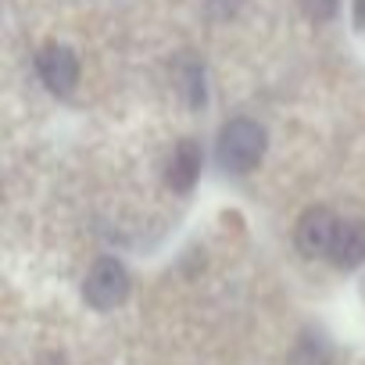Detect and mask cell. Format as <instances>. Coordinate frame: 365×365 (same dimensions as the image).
Wrapping results in <instances>:
<instances>
[{"label": "cell", "mask_w": 365, "mask_h": 365, "mask_svg": "<svg viewBox=\"0 0 365 365\" xmlns=\"http://www.w3.org/2000/svg\"><path fill=\"white\" fill-rule=\"evenodd\" d=\"M265 154V129L251 118H233L219 136V165L226 172H251Z\"/></svg>", "instance_id": "6da1fadb"}, {"label": "cell", "mask_w": 365, "mask_h": 365, "mask_svg": "<svg viewBox=\"0 0 365 365\" xmlns=\"http://www.w3.org/2000/svg\"><path fill=\"white\" fill-rule=\"evenodd\" d=\"M83 294H86V301H90L97 312H108V308H115V304L125 301V294H129V272L122 269V262L101 258V262L90 269Z\"/></svg>", "instance_id": "7a4b0ae2"}, {"label": "cell", "mask_w": 365, "mask_h": 365, "mask_svg": "<svg viewBox=\"0 0 365 365\" xmlns=\"http://www.w3.org/2000/svg\"><path fill=\"white\" fill-rule=\"evenodd\" d=\"M36 72H40L43 86H47L51 93H58V97L72 93L76 83H79V61H76V54H72L68 47H58V43L47 47V51H40Z\"/></svg>", "instance_id": "3957f363"}, {"label": "cell", "mask_w": 365, "mask_h": 365, "mask_svg": "<svg viewBox=\"0 0 365 365\" xmlns=\"http://www.w3.org/2000/svg\"><path fill=\"white\" fill-rule=\"evenodd\" d=\"M336 230H340V222L333 219V212L312 208L297 222V247L304 255H312V258L315 255H329L333 251V240H336Z\"/></svg>", "instance_id": "277c9868"}, {"label": "cell", "mask_w": 365, "mask_h": 365, "mask_svg": "<svg viewBox=\"0 0 365 365\" xmlns=\"http://www.w3.org/2000/svg\"><path fill=\"white\" fill-rule=\"evenodd\" d=\"M197 175H201V147L194 140H179V147L168 158V172H165L168 187L179 190V194H187L197 182Z\"/></svg>", "instance_id": "5b68a950"}, {"label": "cell", "mask_w": 365, "mask_h": 365, "mask_svg": "<svg viewBox=\"0 0 365 365\" xmlns=\"http://www.w3.org/2000/svg\"><path fill=\"white\" fill-rule=\"evenodd\" d=\"M333 265L340 269H354L365 262V222H340L336 230V240H333V251H329Z\"/></svg>", "instance_id": "8992f818"}, {"label": "cell", "mask_w": 365, "mask_h": 365, "mask_svg": "<svg viewBox=\"0 0 365 365\" xmlns=\"http://www.w3.org/2000/svg\"><path fill=\"white\" fill-rule=\"evenodd\" d=\"M175 76H179V90H182V97H187V104L201 108L205 104V68L197 61H182Z\"/></svg>", "instance_id": "52a82bcc"}, {"label": "cell", "mask_w": 365, "mask_h": 365, "mask_svg": "<svg viewBox=\"0 0 365 365\" xmlns=\"http://www.w3.org/2000/svg\"><path fill=\"white\" fill-rule=\"evenodd\" d=\"M297 8L312 19V22H329L340 8V0H297Z\"/></svg>", "instance_id": "ba28073f"}, {"label": "cell", "mask_w": 365, "mask_h": 365, "mask_svg": "<svg viewBox=\"0 0 365 365\" xmlns=\"http://www.w3.org/2000/svg\"><path fill=\"white\" fill-rule=\"evenodd\" d=\"M240 4H244V0H208V11L215 19H230V15L240 11Z\"/></svg>", "instance_id": "9c48e42d"}, {"label": "cell", "mask_w": 365, "mask_h": 365, "mask_svg": "<svg viewBox=\"0 0 365 365\" xmlns=\"http://www.w3.org/2000/svg\"><path fill=\"white\" fill-rule=\"evenodd\" d=\"M358 26L365 29V0H358Z\"/></svg>", "instance_id": "30bf717a"}]
</instances>
